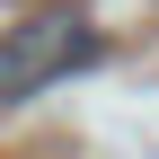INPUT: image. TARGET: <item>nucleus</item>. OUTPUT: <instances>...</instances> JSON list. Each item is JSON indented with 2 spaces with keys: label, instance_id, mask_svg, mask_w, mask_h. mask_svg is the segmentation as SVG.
I'll list each match as a JSON object with an SVG mask.
<instances>
[{
  "label": "nucleus",
  "instance_id": "obj_1",
  "mask_svg": "<svg viewBox=\"0 0 159 159\" xmlns=\"http://www.w3.org/2000/svg\"><path fill=\"white\" fill-rule=\"evenodd\" d=\"M97 53L106 44H97V27L80 9H27L18 27H0V106H27L35 89L89 71Z\"/></svg>",
  "mask_w": 159,
  "mask_h": 159
}]
</instances>
